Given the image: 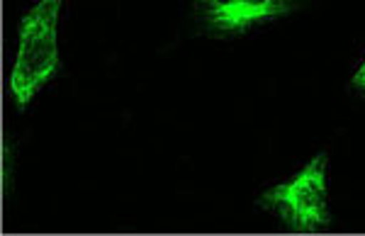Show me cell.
I'll use <instances>...</instances> for the list:
<instances>
[{
    "label": "cell",
    "instance_id": "7a4b0ae2",
    "mask_svg": "<svg viewBox=\"0 0 365 236\" xmlns=\"http://www.w3.org/2000/svg\"><path fill=\"white\" fill-rule=\"evenodd\" d=\"M327 153H317L299 173L280 185L268 188L256 200L258 207L275 212L278 220L290 232H319L334 222L329 212V188H327Z\"/></svg>",
    "mask_w": 365,
    "mask_h": 236
},
{
    "label": "cell",
    "instance_id": "3957f363",
    "mask_svg": "<svg viewBox=\"0 0 365 236\" xmlns=\"http://www.w3.org/2000/svg\"><path fill=\"white\" fill-rule=\"evenodd\" d=\"M299 5L302 0H195V15L212 37H232L290 15Z\"/></svg>",
    "mask_w": 365,
    "mask_h": 236
},
{
    "label": "cell",
    "instance_id": "6da1fadb",
    "mask_svg": "<svg viewBox=\"0 0 365 236\" xmlns=\"http://www.w3.org/2000/svg\"><path fill=\"white\" fill-rule=\"evenodd\" d=\"M63 0H39L17 25V56L10 71V96L27 108L58 71V10Z\"/></svg>",
    "mask_w": 365,
    "mask_h": 236
},
{
    "label": "cell",
    "instance_id": "277c9868",
    "mask_svg": "<svg viewBox=\"0 0 365 236\" xmlns=\"http://www.w3.org/2000/svg\"><path fill=\"white\" fill-rule=\"evenodd\" d=\"M351 86L356 88L358 93H363V96H365V61L361 63V68H358L356 73H353V78H351Z\"/></svg>",
    "mask_w": 365,
    "mask_h": 236
}]
</instances>
